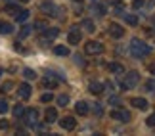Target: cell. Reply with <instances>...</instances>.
<instances>
[{
	"instance_id": "cell-10",
	"label": "cell",
	"mask_w": 155,
	"mask_h": 136,
	"mask_svg": "<svg viewBox=\"0 0 155 136\" xmlns=\"http://www.w3.org/2000/svg\"><path fill=\"white\" fill-rule=\"evenodd\" d=\"M31 94H33V90H31V85L23 82V85L19 86V98H21V100H29V98H31Z\"/></svg>"
},
{
	"instance_id": "cell-3",
	"label": "cell",
	"mask_w": 155,
	"mask_h": 136,
	"mask_svg": "<svg viewBox=\"0 0 155 136\" xmlns=\"http://www.w3.org/2000/svg\"><path fill=\"white\" fill-rule=\"evenodd\" d=\"M84 52L88 56H96V54H102L104 52V44L98 42V40H90V42H86L84 46Z\"/></svg>"
},
{
	"instance_id": "cell-4",
	"label": "cell",
	"mask_w": 155,
	"mask_h": 136,
	"mask_svg": "<svg viewBox=\"0 0 155 136\" xmlns=\"http://www.w3.org/2000/svg\"><path fill=\"white\" fill-rule=\"evenodd\" d=\"M67 42H71V44H79L81 42V29L77 27V25L71 27V31L67 35Z\"/></svg>"
},
{
	"instance_id": "cell-6",
	"label": "cell",
	"mask_w": 155,
	"mask_h": 136,
	"mask_svg": "<svg viewBox=\"0 0 155 136\" xmlns=\"http://www.w3.org/2000/svg\"><path fill=\"white\" fill-rule=\"evenodd\" d=\"M42 85L46 86V88H56V85H58V81H56V73H46V77L42 79Z\"/></svg>"
},
{
	"instance_id": "cell-33",
	"label": "cell",
	"mask_w": 155,
	"mask_h": 136,
	"mask_svg": "<svg viewBox=\"0 0 155 136\" xmlns=\"http://www.w3.org/2000/svg\"><path fill=\"white\" fill-rule=\"evenodd\" d=\"M33 27H37L38 31H46V23H42V21H38V23H35Z\"/></svg>"
},
{
	"instance_id": "cell-39",
	"label": "cell",
	"mask_w": 155,
	"mask_h": 136,
	"mask_svg": "<svg viewBox=\"0 0 155 136\" xmlns=\"http://www.w3.org/2000/svg\"><path fill=\"white\" fill-rule=\"evenodd\" d=\"M150 73H153V75H155V63H151V65H150Z\"/></svg>"
},
{
	"instance_id": "cell-31",
	"label": "cell",
	"mask_w": 155,
	"mask_h": 136,
	"mask_svg": "<svg viewBox=\"0 0 155 136\" xmlns=\"http://www.w3.org/2000/svg\"><path fill=\"white\" fill-rule=\"evenodd\" d=\"M96 14L98 15H105V6H102V4L96 6Z\"/></svg>"
},
{
	"instance_id": "cell-16",
	"label": "cell",
	"mask_w": 155,
	"mask_h": 136,
	"mask_svg": "<svg viewBox=\"0 0 155 136\" xmlns=\"http://www.w3.org/2000/svg\"><path fill=\"white\" fill-rule=\"evenodd\" d=\"M109 71L115 73V75H121V73H124V67L121 63H109Z\"/></svg>"
},
{
	"instance_id": "cell-42",
	"label": "cell",
	"mask_w": 155,
	"mask_h": 136,
	"mask_svg": "<svg viewBox=\"0 0 155 136\" xmlns=\"http://www.w3.org/2000/svg\"><path fill=\"white\" fill-rule=\"evenodd\" d=\"M0 75H2V69H0Z\"/></svg>"
},
{
	"instance_id": "cell-20",
	"label": "cell",
	"mask_w": 155,
	"mask_h": 136,
	"mask_svg": "<svg viewBox=\"0 0 155 136\" xmlns=\"http://www.w3.org/2000/svg\"><path fill=\"white\" fill-rule=\"evenodd\" d=\"M82 27H84V31H88V33H94V31H96L92 19H84V21H82Z\"/></svg>"
},
{
	"instance_id": "cell-11",
	"label": "cell",
	"mask_w": 155,
	"mask_h": 136,
	"mask_svg": "<svg viewBox=\"0 0 155 136\" xmlns=\"http://www.w3.org/2000/svg\"><path fill=\"white\" fill-rule=\"evenodd\" d=\"M75 109H77V113H79V115H86L88 111H90V105H88L84 100H81V102L75 104Z\"/></svg>"
},
{
	"instance_id": "cell-15",
	"label": "cell",
	"mask_w": 155,
	"mask_h": 136,
	"mask_svg": "<svg viewBox=\"0 0 155 136\" xmlns=\"http://www.w3.org/2000/svg\"><path fill=\"white\" fill-rule=\"evenodd\" d=\"M130 104H132L134 108H138V109H146L147 108V102H146L144 98H132V102H130Z\"/></svg>"
},
{
	"instance_id": "cell-27",
	"label": "cell",
	"mask_w": 155,
	"mask_h": 136,
	"mask_svg": "<svg viewBox=\"0 0 155 136\" xmlns=\"http://www.w3.org/2000/svg\"><path fill=\"white\" fill-rule=\"evenodd\" d=\"M146 90L147 92H155V81H147L146 82Z\"/></svg>"
},
{
	"instance_id": "cell-30",
	"label": "cell",
	"mask_w": 155,
	"mask_h": 136,
	"mask_svg": "<svg viewBox=\"0 0 155 136\" xmlns=\"http://www.w3.org/2000/svg\"><path fill=\"white\" fill-rule=\"evenodd\" d=\"M146 123H147L150 127H155V111H153V113H151L150 117H147V121H146Z\"/></svg>"
},
{
	"instance_id": "cell-19",
	"label": "cell",
	"mask_w": 155,
	"mask_h": 136,
	"mask_svg": "<svg viewBox=\"0 0 155 136\" xmlns=\"http://www.w3.org/2000/svg\"><path fill=\"white\" fill-rule=\"evenodd\" d=\"M31 33H33V27H31V25H23V29L19 31V40H21V38H27Z\"/></svg>"
},
{
	"instance_id": "cell-5",
	"label": "cell",
	"mask_w": 155,
	"mask_h": 136,
	"mask_svg": "<svg viewBox=\"0 0 155 136\" xmlns=\"http://www.w3.org/2000/svg\"><path fill=\"white\" fill-rule=\"evenodd\" d=\"M111 117H113V119H117V121H121V123H128L130 121V113H128V111H124V109L111 111Z\"/></svg>"
},
{
	"instance_id": "cell-40",
	"label": "cell",
	"mask_w": 155,
	"mask_h": 136,
	"mask_svg": "<svg viewBox=\"0 0 155 136\" xmlns=\"http://www.w3.org/2000/svg\"><path fill=\"white\" fill-rule=\"evenodd\" d=\"M150 6H155V0H150Z\"/></svg>"
},
{
	"instance_id": "cell-23",
	"label": "cell",
	"mask_w": 155,
	"mask_h": 136,
	"mask_svg": "<svg viewBox=\"0 0 155 136\" xmlns=\"http://www.w3.org/2000/svg\"><path fill=\"white\" fill-rule=\"evenodd\" d=\"M67 104H69V96H67V94H61V96H58V105L65 108Z\"/></svg>"
},
{
	"instance_id": "cell-22",
	"label": "cell",
	"mask_w": 155,
	"mask_h": 136,
	"mask_svg": "<svg viewBox=\"0 0 155 136\" xmlns=\"http://www.w3.org/2000/svg\"><path fill=\"white\" fill-rule=\"evenodd\" d=\"M54 54H58V56H69V48H67V46H56V48H54Z\"/></svg>"
},
{
	"instance_id": "cell-26",
	"label": "cell",
	"mask_w": 155,
	"mask_h": 136,
	"mask_svg": "<svg viewBox=\"0 0 155 136\" xmlns=\"http://www.w3.org/2000/svg\"><path fill=\"white\" fill-rule=\"evenodd\" d=\"M12 86H14V82H12V81H8V82H4V85L0 86V92H8V90H10Z\"/></svg>"
},
{
	"instance_id": "cell-38",
	"label": "cell",
	"mask_w": 155,
	"mask_h": 136,
	"mask_svg": "<svg viewBox=\"0 0 155 136\" xmlns=\"http://www.w3.org/2000/svg\"><path fill=\"white\" fill-rule=\"evenodd\" d=\"M0 128H8V121H0Z\"/></svg>"
},
{
	"instance_id": "cell-32",
	"label": "cell",
	"mask_w": 155,
	"mask_h": 136,
	"mask_svg": "<svg viewBox=\"0 0 155 136\" xmlns=\"http://www.w3.org/2000/svg\"><path fill=\"white\" fill-rule=\"evenodd\" d=\"M94 113H98V115H102L104 113V108L100 104H94Z\"/></svg>"
},
{
	"instance_id": "cell-14",
	"label": "cell",
	"mask_w": 155,
	"mask_h": 136,
	"mask_svg": "<svg viewBox=\"0 0 155 136\" xmlns=\"http://www.w3.org/2000/svg\"><path fill=\"white\" fill-rule=\"evenodd\" d=\"M27 17H29V12L27 10H17V14H15V21L17 23H25Z\"/></svg>"
},
{
	"instance_id": "cell-29",
	"label": "cell",
	"mask_w": 155,
	"mask_h": 136,
	"mask_svg": "<svg viewBox=\"0 0 155 136\" xmlns=\"http://www.w3.org/2000/svg\"><path fill=\"white\" fill-rule=\"evenodd\" d=\"M8 111V102L6 100H0V113H6Z\"/></svg>"
},
{
	"instance_id": "cell-17",
	"label": "cell",
	"mask_w": 155,
	"mask_h": 136,
	"mask_svg": "<svg viewBox=\"0 0 155 136\" xmlns=\"http://www.w3.org/2000/svg\"><path fill=\"white\" fill-rule=\"evenodd\" d=\"M0 33H2V35H10V33H14V27H12L10 23L0 21Z\"/></svg>"
},
{
	"instance_id": "cell-9",
	"label": "cell",
	"mask_w": 155,
	"mask_h": 136,
	"mask_svg": "<svg viewBox=\"0 0 155 136\" xmlns=\"http://www.w3.org/2000/svg\"><path fill=\"white\" fill-rule=\"evenodd\" d=\"M23 115H25V121L29 125H37V119H38V111L37 109H27Z\"/></svg>"
},
{
	"instance_id": "cell-25",
	"label": "cell",
	"mask_w": 155,
	"mask_h": 136,
	"mask_svg": "<svg viewBox=\"0 0 155 136\" xmlns=\"http://www.w3.org/2000/svg\"><path fill=\"white\" fill-rule=\"evenodd\" d=\"M124 19H127L128 25H138V17H136V15H127Z\"/></svg>"
},
{
	"instance_id": "cell-34",
	"label": "cell",
	"mask_w": 155,
	"mask_h": 136,
	"mask_svg": "<svg viewBox=\"0 0 155 136\" xmlns=\"http://www.w3.org/2000/svg\"><path fill=\"white\" fill-rule=\"evenodd\" d=\"M109 104H111V105H119V104H121V100H119L117 96H111V98H109Z\"/></svg>"
},
{
	"instance_id": "cell-13",
	"label": "cell",
	"mask_w": 155,
	"mask_h": 136,
	"mask_svg": "<svg viewBox=\"0 0 155 136\" xmlns=\"http://www.w3.org/2000/svg\"><path fill=\"white\" fill-rule=\"evenodd\" d=\"M44 117H46V123H54V121L58 119V109L48 108V109H46V113H44Z\"/></svg>"
},
{
	"instance_id": "cell-12",
	"label": "cell",
	"mask_w": 155,
	"mask_h": 136,
	"mask_svg": "<svg viewBox=\"0 0 155 136\" xmlns=\"http://www.w3.org/2000/svg\"><path fill=\"white\" fill-rule=\"evenodd\" d=\"M40 10L46 12L48 15H56V12H58V8L54 4H50V2H42V4H40Z\"/></svg>"
},
{
	"instance_id": "cell-7",
	"label": "cell",
	"mask_w": 155,
	"mask_h": 136,
	"mask_svg": "<svg viewBox=\"0 0 155 136\" xmlns=\"http://www.w3.org/2000/svg\"><path fill=\"white\" fill-rule=\"evenodd\" d=\"M59 125H61V128H65V131H73V128L77 127V121L73 119V117H63L61 121H59Z\"/></svg>"
},
{
	"instance_id": "cell-1",
	"label": "cell",
	"mask_w": 155,
	"mask_h": 136,
	"mask_svg": "<svg viewBox=\"0 0 155 136\" xmlns=\"http://www.w3.org/2000/svg\"><path fill=\"white\" fill-rule=\"evenodd\" d=\"M150 52H151V48L146 42H142L138 38H132V42H130V54L134 58H144V56L150 54Z\"/></svg>"
},
{
	"instance_id": "cell-2",
	"label": "cell",
	"mask_w": 155,
	"mask_h": 136,
	"mask_svg": "<svg viewBox=\"0 0 155 136\" xmlns=\"http://www.w3.org/2000/svg\"><path fill=\"white\" fill-rule=\"evenodd\" d=\"M138 82H140V73L138 71H128L127 77H124V81H123V90H130V88H134Z\"/></svg>"
},
{
	"instance_id": "cell-41",
	"label": "cell",
	"mask_w": 155,
	"mask_h": 136,
	"mask_svg": "<svg viewBox=\"0 0 155 136\" xmlns=\"http://www.w3.org/2000/svg\"><path fill=\"white\" fill-rule=\"evenodd\" d=\"M21 2H29V0H21Z\"/></svg>"
},
{
	"instance_id": "cell-28",
	"label": "cell",
	"mask_w": 155,
	"mask_h": 136,
	"mask_svg": "<svg viewBox=\"0 0 155 136\" xmlns=\"http://www.w3.org/2000/svg\"><path fill=\"white\" fill-rule=\"evenodd\" d=\"M23 113H25V109H23L21 105H15V108H14V115H15V117H19V115H23Z\"/></svg>"
},
{
	"instance_id": "cell-36",
	"label": "cell",
	"mask_w": 155,
	"mask_h": 136,
	"mask_svg": "<svg viewBox=\"0 0 155 136\" xmlns=\"http://www.w3.org/2000/svg\"><path fill=\"white\" fill-rule=\"evenodd\" d=\"M144 6V0H134L132 2V8H142Z\"/></svg>"
},
{
	"instance_id": "cell-8",
	"label": "cell",
	"mask_w": 155,
	"mask_h": 136,
	"mask_svg": "<svg viewBox=\"0 0 155 136\" xmlns=\"http://www.w3.org/2000/svg\"><path fill=\"white\" fill-rule=\"evenodd\" d=\"M109 35L113 38H121L124 35V29L121 25H117V23H111V25H109Z\"/></svg>"
},
{
	"instance_id": "cell-24",
	"label": "cell",
	"mask_w": 155,
	"mask_h": 136,
	"mask_svg": "<svg viewBox=\"0 0 155 136\" xmlns=\"http://www.w3.org/2000/svg\"><path fill=\"white\" fill-rule=\"evenodd\" d=\"M23 77H25V79H35V77H37V73H35L33 69H23Z\"/></svg>"
},
{
	"instance_id": "cell-35",
	"label": "cell",
	"mask_w": 155,
	"mask_h": 136,
	"mask_svg": "<svg viewBox=\"0 0 155 136\" xmlns=\"http://www.w3.org/2000/svg\"><path fill=\"white\" fill-rule=\"evenodd\" d=\"M40 100H42V102H52V94H42V96H40Z\"/></svg>"
},
{
	"instance_id": "cell-18",
	"label": "cell",
	"mask_w": 155,
	"mask_h": 136,
	"mask_svg": "<svg viewBox=\"0 0 155 136\" xmlns=\"http://www.w3.org/2000/svg\"><path fill=\"white\" fill-rule=\"evenodd\" d=\"M58 35H59L58 29H46V37L42 38V42H46V40H50V38H56Z\"/></svg>"
},
{
	"instance_id": "cell-37",
	"label": "cell",
	"mask_w": 155,
	"mask_h": 136,
	"mask_svg": "<svg viewBox=\"0 0 155 136\" xmlns=\"http://www.w3.org/2000/svg\"><path fill=\"white\" fill-rule=\"evenodd\" d=\"M6 10H8L10 14H14V15L17 14V8H15V6H8V8H6Z\"/></svg>"
},
{
	"instance_id": "cell-21",
	"label": "cell",
	"mask_w": 155,
	"mask_h": 136,
	"mask_svg": "<svg viewBox=\"0 0 155 136\" xmlns=\"http://www.w3.org/2000/svg\"><path fill=\"white\" fill-rule=\"evenodd\" d=\"M102 90H104V85H102V82H90V92L92 94H100Z\"/></svg>"
}]
</instances>
